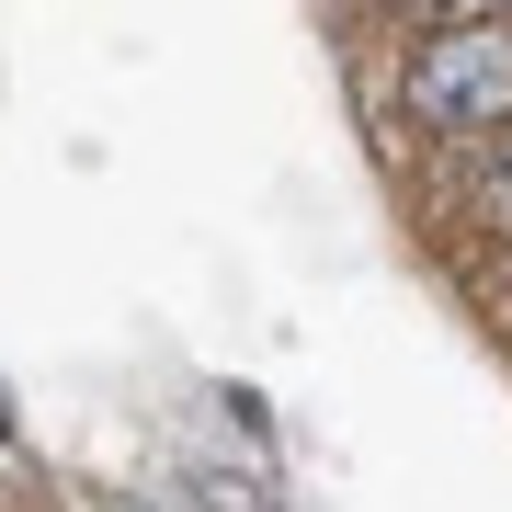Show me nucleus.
Wrapping results in <instances>:
<instances>
[{
  "label": "nucleus",
  "mask_w": 512,
  "mask_h": 512,
  "mask_svg": "<svg viewBox=\"0 0 512 512\" xmlns=\"http://www.w3.org/2000/svg\"><path fill=\"white\" fill-rule=\"evenodd\" d=\"M399 103L433 137H512V35L490 12H444V35L410 57Z\"/></svg>",
  "instance_id": "nucleus-1"
},
{
  "label": "nucleus",
  "mask_w": 512,
  "mask_h": 512,
  "mask_svg": "<svg viewBox=\"0 0 512 512\" xmlns=\"http://www.w3.org/2000/svg\"><path fill=\"white\" fill-rule=\"evenodd\" d=\"M478 205L512 228V137H490V160H478Z\"/></svg>",
  "instance_id": "nucleus-2"
}]
</instances>
